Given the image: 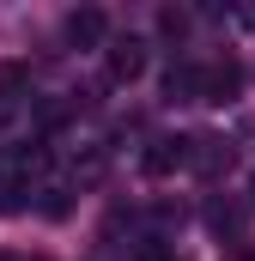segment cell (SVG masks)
<instances>
[{"label":"cell","instance_id":"5b68a950","mask_svg":"<svg viewBox=\"0 0 255 261\" xmlns=\"http://www.w3.org/2000/svg\"><path fill=\"white\" fill-rule=\"evenodd\" d=\"M67 37H73L79 49H91V43L110 37V18H104L97 6H79V12H67Z\"/></svg>","mask_w":255,"mask_h":261},{"label":"cell","instance_id":"8fae6325","mask_svg":"<svg viewBox=\"0 0 255 261\" xmlns=\"http://www.w3.org/2000/svg\"><path fill=\"white\" fill-rule=\"evenodd\" d=\"M6 261H24V255H6Z\"/></svg>","mask_w":255,"mask_h":261},{"label":"cell","instance_id":"6da1fadb","mask_svg":"<svg viewBox=\"0 0 255 261\" xmlns=\"http://www.w3.org/2000/svg\"><path fill=\"white\" fill-rule=\"evenodd\" d=\"M104 73H110L116 85H134V79L146 73V43H140V37H116L110 55H104Z\"/></svg>","mask_w":255,"mask_h":261},{"label":"cell","instance_id":"30bf717a","mask_svg":"<svg viewBox=\"0 0 255 261\" xmlns=\"http://www.w3.org/2000/svg\"><path fill=\"white\" fill-rule=\"evenodd\" d=\"M249 206H255V176H249Z\"/></svg>","mask_w":255,"mask_h":261},{"label":"cell","instance_id":"ba28073f","mask_svg":"<svg viewBox=\"0 0 255 261\" xmlns=\"http://www.w3.org/2000/svg\"><path fill=\"white\" fill-rule=\"evenodd\" d=\"M158 31H164V37H183V31H189V12L164 6V12H158Z\"/></svg>","mask_w":255,"mask_h":261},{"label":"cell","instance_id":"52a82bcc","mask_svg":"<svg viewBox=\"0 0 255 261\" xmlns=\"http://www.w3.org/2000/svg\"><path fill=\"white\" fill-rule=\"evenodd\" d=\"M207 225H213V231H237V225H243V213H237V206H225V200H213V206H207Z\"/></svg>","mask_w":255,"mask_h":261},{"label":"cell","instance_id":"9c48e42d","mask_svg":"<svg viewBox=\"0 0 255 261\" xmlns=\"http://www.w3.org/2000/svg\"><path fill=\"white\" fill-rule=\"evenodd\" d=\"M43 213H49V219H67V189H49V200H43Z\"/></svg>","mask_w":255,"mask_h":261},{"label":"cell","instance_id":"8992f818","mask_svg":"<svg viewBox=\"0 0 255 261\" xmlns=\"http://www.w3.org/2000/svg\"><path fill=\"white\" fill-rule=\"evenodd\" d=\"M164 97L200 103V67H170V73H164Z\"/></svg>","mask_w":255,"mask_h":261},{"label":"cell","instance_id":"7a4b0ae2","mask_svg":"<svg viewBox=\"0 0 255 261\" xmlns=\"http://www.w3.org/2000/svg\"><path fill=\"white\" fill-rule=\"evenodd\" d=\"M237 91H243V67H237V61L200 67V103H231Z\"/></svg>","mask_w":255,"mask_h":261},{"label":"cell","instance_id":"277c9868","mask_svg":"<svg viewBox=\"0 0 255 261\" xmlns=\"http://www.w3.org/2000/svg\"><path fill=\"white\" fill-rule=\"evenodd\" d=\"M140 170H146V176H176V170H189V140H152V146L140 152Z\"/></svg>","mask_w":255,"mask_h":261},{"label":"cell","instance_id":"3957f363","mask_svg":"<svg viewBox=\"0 0 255 261\" xmlns=\"http://www.w3.org/2000/svg\"><path fill=\"white\" fill-rule=\"evenodd\" d=\"M231 140H219V134H200V140H189V170H200V176H225L231 170Z\"/></svg>","mask_w":255,"mask_h":261}]
</instances>
